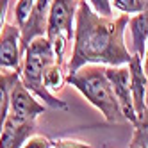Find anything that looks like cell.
Returning <instances> with one entry per match:
<instances>
[{
	"instance_id": "6da1fadb",
	"label": "cell",
	"mask_w": 148,
	"mask_h": 148,
	"mask_svg": "<svg viewBox=\"0 0 148 148\" xmlns=\"http://www.w3.org/2000/svg\"><path fill=\"white\" fill-rule=\"evenodd\" d=\"M129 14L107 18L93 11L88 0H79L73 30V48L66 62L68 73L86 64L123 66L132 54L125 45Z\"/></svg>"
},
{
	"instance_id": "7a4b0ae2",
	"label": "cell",
	"mask_w": 148,
	"mask_h": 148,
	"mask_svg": "<svg viewBox=\"0 0 148 148\" xmlns=\"http://www.w3.org/2000/svg\"><path fill=\"white\" fill-rule=\"evenodd\" d=\"M68 84L75 88L97 111L105 118L107 123L125 121L120 103L114 97L111 82L105 75V66L102 64H86L79 70L68 73Z\"/></svg>"
},
{
	"instance_id": "3957f363",
	"label": "cell",
	"mask_w": 148,
	"mask_h": 148,
	"mask_svg": "<svg viewBox=\"0 0 148 148\" xmlns=\"http://www.w3.org/2000/svg\"><path fill=\"white\" fill-rule=\"evenodd\" d=\"M52 62H56V56H54V48H52L48 38L39 36L32 39L22 56L20 80L47 107L56 109V111H66L68 103L64 100H61L57 95H52L50 91H47V88L43 86V73L47 66H50Z\"/></svg>"
},
{
	"instance_id": "277c9868",
	"label": "cell",
	"mask_w": 148,
	"mask_h": 148,
	"mask_svg": "<svg viewBox=\"0 0 148 148\" xmlns=\"http://www.w3.org/2000/svg\"><path fill=\"white\" fill-rule=\"evenodd\" d=\"M79 0H52L48 18H47V38L54 48L56 61L64 62V54L68 43L73 39L75 30V14H77Z\"/></svg>"
},
{
	"instance_id": "5b68a950",
	"label": "cell",
	"mask_w": 148,
	"mask_h": 148,
	"mask_svg": "<svg viewBox=\"0 0 148 148\" xmlns=\"http://www.w3.org/2000/svg\"><path fill=\"white\" fill-rule=\"evenodd\" d=\"M105 75H107L111 88L114 91V97L120 103V109L125 121H129L130 125L136 123L137 116L134 109V100H132V91H130V73L129 66H105Z\"/></svg>"
},
{
	"instance_id": "8992f818",
	"label": "cell",
	"mask_w": 148,
	"mask_h": 148,
	"mask_svg": "<svg viewBox=\"0 0 148 148\" xmlns=\"http://www.w3.org/2000/svg\"><path fill=\"white\" fill-rule=\"evenodd\" d=\"M47 105L39 102V98L34 93H30L22 80H16L9 93V114H14L23 120H34L39 114H43Z\"/></svg>"
},
{
	"instance_id": "52a82bcc",
	"label": "cell",
	"mask_w": 148,
	"mask_h": 148,
	"mask_svg": "<svg viewBox=\"0 0 148 148\" xmlns=\"http://www.w3.org/2000/svg\"><path fill=\"white\" fill-rule=\"evenodd\" d=\"M22 41L18 25H4L0 32V70H22Z\"/></svg>"
},
{
	"instance_id": "ba28073f",
	"label": "cell",
	"mask_w": 148,
	"mask_h": 148,
	"mask_svg": "<svg viewBox=\"0 0 148 148\" xmlns=\"http://www.w3.org/2000/svg\"><path fill=\"white\" fill-rule=\"evenodd\" d=\"M52 0H34L32 11H30L29 18L25 20V23L20 27V41H22V54L29 43L32 39L45 36L47 34V18L50 11Z\"/></svg>"
},
{
	"instance_id": "9c48e42d",
	"label": "cell",
	"mask_w": 148,
	"mask_h": 148,
	"mask_svg": "<svg viewBox=\"0 0 148 148\" xmlns=\"http://www.w3.org/2000/svg\"><path fill=\"white\" fill-rule=\"evenodd\" d=\"M32 134H36L34 120H23L14 114H7L0 130V148H22Z\"/></svg>"
},
{
	"instance_id": "30bf717a",
	"label": "cell",
	"mask_w": 148,
	"mask_h": 148,
	"mask_svg": "<svg viewBox=\"0 0 148 148\" xmlns=\"http://www.w3.org/2000/svg\"><path fill=\"white\" fill-rule=\"evenodd\" d=\"M129 73H130V91H132V100H134V109L136 116H141L146 112V86H148V75L143 68V57L139 54H132L129 61Z\"/></svg>"
},
{
	"instance_id": "8fae6325",
	"label": "cell",
	"mask_w": 148,
	"mask_h": 148,
	"mask_svg": "<svg viewBox=\"0 0 148 148\" xmlns=\"http://www.w3.org/2000/svg\"><path fill=\"white\" fill-rule=\"evenodd\" d=\"M127 29L130 30V36H132L134 54H139L143 57L146 43H148V9H145L143 13L132 14L129 18V25H127Z\"/></svg>"
},
{
	"instance_id": "7c38bea8",
	"label": "cell",
	"mask_w": 148,
	"mask_h": 148,
	"mask_svg": "<svg viewBox=\"0 0 148 148\" xmlns=\"http://www.w3.org/2000/svg\"><path fill=\"white\" fill-rule=\"evenodd\" d=\"M66 79H68L66 64H61V62L56 61V62H52L50 66H47V70L43 73V86L52 95H57L59 91L64 89V86L68 84Z\"/></svg>"
},
{
	"instance_id": "4fadbf2b",
	"label": "cell",
	"mask_w": 148,
	"mask_h": 148,
	"mask_svg": "<svg viewBox=\"0 0 148 148\" xmlns=\"http://www.w3.org/2000/svg\"><path fill=\"white\" fill-rule=\"evenodd\" d=\"M20 79V71L13 70H0V130L9 114V93L13 84Z\"/></svg>"
},
{
	"instance_id": "5bb4252c",
	"label": "cell",
	"mask_w": 148,
	"mask_h": 148,
	"mask_svg": "<svg viewBox=\"0 0 148 148\" xmlns=\"http://www.w3.org/2000/svg\"><path fill=\"white\" fill-rule=\"evenodd\" d=\"M129 148H148V111L137 116Z\"/></svg>"
},
{
	"instance_id": "9a60e30c",
	"label": "cell",
	"mask_w": 148,
	"mask_h": 148,
	"mask_svg": "<svg viewBox=\"0 0 148 148\" xmlns=\"http://www.w3.org/2000/svg\"><path fill=\"white\" fill-rule=\"evenodd\" d=\"M112 9L120 11L121 14H137L148 9V0H111Z\"/></svg>"
},
{
	"instance_id": "2e32d148",
	"label": "cell",
	"mask_w": 148,
	"mask_h": 148,
	"mask_svg": "<svg viewBox=\"0 0 148 148\" xmlns=\"http://www.w3.org/2000/svg\"><path fill=\"white\" fill-rule=\"evenodd\" d=\"M32 5H34V0H18L16 5H14V20H16V25L22 27L25 23V20L29 18L30 11H32Z\"/></svg>"
},
{
	"instance_id": "e0dca14e",
	"label": "cell",
	"mask_w": 148,
	"mask_h": 148,
	"mask_svg": "<svg viewBox=\"0 0 148 148\" xmlns=\"http://www.w3.org/2000/svg\"><path fill=\"white\" fill-rule=\"evenodd\" d=\"M50 148H95L84 141L79 139H70V137H62V139H54Z\"/></svg>"
},
{
	"instance_id": "ac0fdd59",
	"label": "cell",
	"mask_w": 148,
	"mask_h": 148,
	"mask_svg": "<svg viewBox=\"0 0 148 148\" xmlns=\"http://www.w3.org/2000/svg\"><path fill=\"white\" fill-rule=\"evenodd\" d=\"M88 4L93 7L95 13H98L102 16H107L112 18V5H111V0H88Z\"/></svg>"
},
{
	"instance_id": "d6986e66",
	"label": "cell",
	"mask_w": 148,
	"mask_h": 148,
	"mask_svg": "<svg viewBox=\"0 0 148 148\" xmlns=\"http://www.w3.org/2000/svg\"><path fill=\"white\" fill-rule=\"evenodd\" d=\"M52 146V139L39 134H32L29 139L22 145V148H50Z\"/></svg>"
},
{
	"instance_id": "ffe728a7",
	"label": "cell",
	"mask_w": 148,
	"mask_h": 148,
	"mask_svg": "<svg viewBox=\"0 0 148 148\" xmlns=\"http://www.w3.org/2000/svg\"><path fill=\"white\" fill-rule=\"evenodd\" d=\"M7 7H9V0H0V32L5 25V14H7Z\"/></svg>"
},
{
	"instance_id": "44dd1931",
	"label": "cell",
	"mask_w": 148,
	"mask_h": 148,
	"mask_svg": "<svg viewBox=\"0 0 148 148\" xmlns=\"http://www.w3.org/2000/svg\"><path fill=\"white\" fill-rule=\"evenodd\" d=\"M143 68H145L146 75H148V43H146V48H145V56H143Z\"/></svg>"
},
{
	"instance_id": "7402d4cb",
	"label": "cell",
	"mask_w": 148,
	"mask_h": 148,
	"mask_svg": "<svg viewBox=\"0 0 148 148\" xmlns=\"http://www.w3.org/2000/svg\"><path fill=\"white\" fill-rule=\"evenodd\" d=\"M145 103H146V109H148V86H146V97H145Z\"/></svg>"
}]
</instances>
